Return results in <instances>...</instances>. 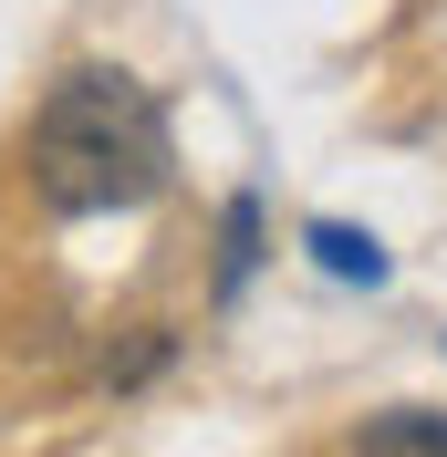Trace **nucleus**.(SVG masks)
<instances>
[{"instance_id":"f257e3e1","label":"nucleus","mask_w":447,"mask_h":457,"mask_svg":"<svg viewBox=\"0 0 447 457\" xmlns=\"http://www.w3.org/2000/svg\"><path fill=\"white\" fill-rule=\"evenodd\" d=\"M177 177L167 104L125 73V62H73L42 114H31V187L63 219H105V208H146Z\"/></svg>"},{"instance_id":"f03ea898","label":"nucleus","mask_w":447,"mask_h":457,"mask_svg":"<svg viewBox=\"0 0 447 457\" xmlns=\"http://www.w3.org/2000/svg\"><path fill=\"white\" fill-rule=\"evenodd\" d=\"M364 457H447V416L437 405H385V416H364L354 427Z\"/></svg>"},{"instance_id":"7ed1b4c3","label":"nucleus","mask_w":447,"mask_h":457,"mask_svg":"<svg viewBox=\"0 0 447 457\" xmlns=\"http://www.w3.org/2000/svg\"><path fill=\"white\" fill-rule=\"evenodd\" d=\"M302 250L323 260L333 281H364V291L395 270V260H385V239H375V228H343V219H312V228H302Z\"/></svg>"},{"instance_id":"20e7f679","label":"nucleus","mask_w":447,"mask_h":457,"mask_svg":"<svg viewBox=\"0 0 447 457\" xmlns=\"http://www.w3.org/2000/svg\"><path fill=\"white\" fill-rule=\"evenodd\" d=\"M167 364H177V333H167V322H136L125 343H105V385H114V395H136V385H156Z\"/></svg>"},{"instance_id":"39448f33","label":"nucleus","mask_w":447,"mask_h":457,"mask_svg":"<svg viewBox=\"0 0 447 457\" xmlns=\"http://www.w3.org/2000/svg\"><path fill=\"white\" fill-rule=\"evenodd\" d=\"M250 260H260V198H229L219 208V302H240V291H250Z\"/></svg>"}]
</instances>
